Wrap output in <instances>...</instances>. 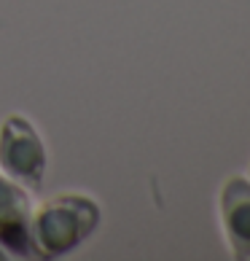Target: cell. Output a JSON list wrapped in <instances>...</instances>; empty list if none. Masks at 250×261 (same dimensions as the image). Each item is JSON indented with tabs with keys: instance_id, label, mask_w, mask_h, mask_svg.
I'll list each match as a JSON object with an SVG mask.
<instances>
[{
	"instance_id": "4",
	"label": "cell",
	"mask_w": 250,
	"mask_h": 261,
	"mask_svg": "<svg viewBox=\"0 0 250 261\" xmlns=\"http://www.w3.org/2000/svg\"><path fill=\"white\" fill-rule=\"evenodd\" d=\"M218 216L229 253L250 258V178H226L218 194Z\"/></svg>"
},
{
	"instance_id": "2",
	"label": "cell",
	"mask_w": 250,
	"mask_h": 261,
	"mask_svg": "<svg viewBox=\"0 0 250 261\" xmlns=\"http://www.w3.org/2000/svg\"><path fill=\"white\" fill-rule=\"evenodd\" d=\"M0 167L27 191H41L46 175V148L35 127L22 116L0 124Z\"/></svg>"
},
{
	"instance_id": "6",
	"label": "cell",
	"mask_w": 250,
	"mask_h": 261,
	"mask_svg": "<svg viewBox=\"0 0 250 261\" xmlns=\"http://www.w3.org/2000/svg\"><path fill=\"white\" fill-rule=\"evenodd\" d=\"M247 178H250V167H247Z\"/></svg>"
},
{
	"instance_id": "1",
	"label": "cell",
	"mask_w": 250,
	"mask_h": 261,
	"mask_svg": "<svg viewBox=\"0 0 250 261\" xmlns=\"http://www.w3.org/2000/svg\"><path fill=\"white\" fill-rule=\"evenodd\" d=\"M100 226V207L89 197L62 194L33 213V243L38 258H62L78 250Z\"/></svg>"
},
{
	"instance_id": "3",
	"label": "cell",
	"mask_w": 250,
	"mask_h": 261,
	"mask_svg": "<svg viewBox=\"0 0 250 261\" xmlns=\"http://www.w3.org/2000/svg\"><path fill=\"white\" fill-rule=\"evenodd\" d=\"M30 224L33 210L27 189L0 175V245L8 258H38Z\"/></svg>"
},
{
	"instance_id": "5",
	"label": "cell",
	"mask_w": 250,
	"mask_h": 261,
	"mask_svg": "<svg viewBox=\"0 0 250 261\" xmlns=\"http://www.w3.org/2000/svg\"><path fill=\"white\" fill-rule=\"evenodd\" d=\"M6 258H8V253L3 250V245H0V261H6Z\"/></svg>"
}]
</instances>
